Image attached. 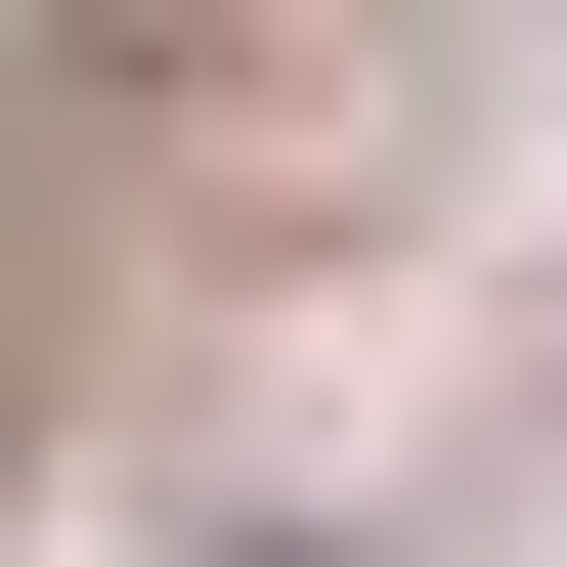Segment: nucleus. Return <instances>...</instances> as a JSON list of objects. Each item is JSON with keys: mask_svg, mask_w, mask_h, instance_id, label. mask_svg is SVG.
Masks as SVG:
<instances>
[{"mask_svg": "<svg viewBox=\"0 0 567 567\" xmlns=\"http://www.w3.org/2000/svg\"><path fill=\"white\" fill-rule=\"evenodd\" d=\"M436 0H87V132H262L306 175V87H393Z\"/></svg>", "mask_w": 567, "mask_h": 567, "instance_id": "1", "label": "nucleus"}]
</instances>
